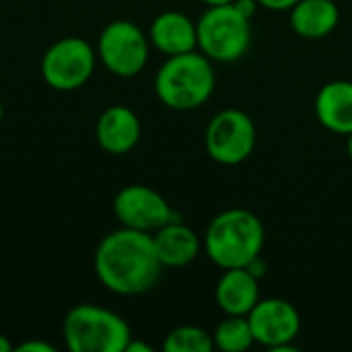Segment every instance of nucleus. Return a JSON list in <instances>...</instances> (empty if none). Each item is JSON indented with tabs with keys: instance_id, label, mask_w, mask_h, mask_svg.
<instances>
[{
	"instance_id": "obj_1",
	"label": "nucleus",
	"mask_w": 352,
	"mask_h": 352,
	"mask_svg": "<svg viewBox=\"0 0 352 352\" xmlns=\"http://www.w3.org/2000/svg\"><path fill=\"white\" fill-rule=\"evenodd\" d=\"M93 266L99 283L122 297L151 291L163 272L153 235L128 227L111 231L99 241Z\"/></svg>"
},
{
	"instance_id": "obj_2",
	"label": "nucleus",
	"mask_w": 352,
	"mask_h": 352,
	"mask_svg": "<svg viewBox=\"0 0 352 352\" xmlns=\"http://www.w3.org/2000/svg\"><path fill=\"white\" fill-rule=\"evenodd\" d=\"M266 231L258 214L245 208H229L217 214L204 233V252L223 270L248 268L260 258Z\"/></svg>"
},
{
	"instance_id": "obj_3",
	"label": "nucleus",
	"mask_w": 352,
	"mask_h": 352,
	"mask_svg": "<svg viewBox=\"0 0 352 352\" xmlns=\"http://www.w3.org/2000/svg\"><path fill=\"white\" fill-rule=\"evenodd\" d=\"M217 76L212 60L202 52L167 56L155 74V95L173 111H192L202 107L214 93Z\"/></svg>"
},
{
	"instance_id": "obj_4",
	"label": "nucleus",
	"mask_w": 352,
	"mask_h": 352,
	"mask_svg": "<svg viewBox=\"0 0 352 352\" xmlns=\"http://www.w3.org/2000/svg\"><path fill=\"white\" fill-rule=\"evenodd\" d=\"M62 334L70 352H124L132 340L122 316L93 303L72 307L64 318Z\"/></svg>"
},
{
	"instance_id": "obj_5",
	"label": "nucleus",
	"mask_w": 352,
	"mask_h": 352,
	"mask_svg": "<svg viewBox=\"0 0 352 352\" xmlns=\"http://www.w3.org/2000/svg\"><path fill=\"white\" fill-rule=\"evenodd\" d=\"M196 29L198 50L212 62H237L252 45V19L233 2L208 6L196 21Z\"/></svg>"
},
{
	"instance_id": "obj_6",
	"label": "nucleus",
	"mask_w": 352,
	"mask_h": 352,
	"mask_svg": "<svg viewBox=\"0 0 352 352\" xmlns=\"http://www.w3.org/2000/svg\"><path fill=\"white\" fill-rule=\"evenodd\" d=\"M97 66V50L82 37H62L54 41L39 64L41 78L54 91L70 93L87 85Z\"/></svg>"
},
{
	"instance_id": "obj_7",
	"label": "nucleus",
	"mask_w": 352,
	"mask_h": 352,
	"mask_svg": "<svg viewBox=\"0 0 352 352\" xmlns=\"http://www.w3.org/2000/svg\"><path fill=\"white\" fill-rule=\"evenodd\" d=\"M151 41L144 31L126 19L107 23L97 39L99 62L120 78H132L140 74L148 62Z\"/></svg>"
},
{
	"instance_id": "obj_8",
	"label": "nucleus",
	"mask_w": 352,
	"mask_h": 352,
	"mask_svg": "<svg viewBox=\"0 0 352 352\" xmlns=\"http://www.w3.org/2000/svg\"><path fill=\"white\" fill-rule=\"evenodd\" d=\"M258 132L254 120L235 107L214 113L204 132V146L212 161L221 165H239L256 148Z\"/></svg>"
},
{
	"instance_id": "obj_9",
	"label": "nucleus",
	"mask_w": 352,
	"mask_h": 352,
	"mask_svg": "<svg viewBox=\"0 0 352 352\" xmlns=\"http://www.w3.org/2000/svg\"><path fill=\"white\" fill-rule=\"evenodd\" d=\"M248 320L258 344L276 352L297 351L293 342L301 332V316L291 301L280 297L260 299Z\"/></svg>"
},
{
	"instance_id": "obj_10",
	"label": "nucleus",
	"mask_w": 352,
	"mask_h": 352,
	"mask_svg": "<svg viewBox=\"0 0 352 352\" xmlns=\"http://www.w3.org/2000/svg\"><path fill=\"white\" fill-rule=\"evenodd\" d=\"M113 214L122 227L144 231L151 235L177 219L171 204L157 190L142 184L126 186L116 194Z\"/></svg>"
},
{
	"instance_id": "obj_11",
	"label": "nucleus",
	"mask_w": 352,
	"mask_h": 352,
	"mask_svg": "<svg viewBox=\"0 0 352 352\" xmlns=\"http://www.w3.org/2000/svg\"><path fill=\"white\" fill-rule=\"evenodd\" d=\"M142 134V126L138 116L126 105L107 107L95 126V136L99 146L109 155H126L130 153Z\"/></svg>"
},
{
	"instance_id": "obj_12",
	"label": "nucleus",
	"mask_w": 352,
	"mask_h": 352,
	"mask_svg": "<svg viewBox=\"0 0 352 352\" xmlns=\"http://www.w3.org/2000/svg\"><path fill=\"white\" fill-rule=\"evenodd\" d=\"M148 41L165 56H179L198 50V29L188 14L165 10L151 23Z\"/></svg>"
},
{
	"instance_id": "obj_13",
	"label": "nucleus",
	"mask_w": 352,
	"mask_h": 352,
	"mask_svg": "<svg viewBox=\"0 0 352 352\" xmlns=\"http://www.w3.org/2000/svg\"><path fill=\"white\" fill-rule=\"evenodd\" d=\"M153 243L163 268H184L192 264L202 250L198 233L177 219L155 231Z\"/></svg>"
},
{
	"instance_id": "obj_14",
	"label": "nucleus",
	"mask_w": 352,
	"mask_h": 352,
	"mask_svg": "<svg viewBox=\"0 0 352 352\" xmlns=\"http://www.w3.org/2000/svg\"><path fill=\"white\" fill-rule=\"evenodd\" d=\"M258 276L248 268H229L217 283L214 299L225 316H248L260 301Z\"/></svg>"
},
{
	"instance_id": "obj_15",
	"label": "nucleus",
	"mask_w": 352,
	"mask_h": 352,
	"mask_svg": "<svg viewBox=\"0 0 352 352\" xmlns=\"http://www.w3.org/2000/svg\"><path fill=\"white\" fill-rule=\"evenodd\" d=\"M318 122L334 132L349 136L352 132V80H332L316 97Z\"/></svg>"
},
{
	"instance_id": "obj_16",
	"label": "nucleus",
	"mask_w": 352,
	"mask_h": 352,
	"mask_svg": "<svg viewBox=\"0 0 352 352\" xmlns=\"http://www.w3.org/2000/svg\"><path fill=\"white\" fill-rule=\"evenodd\" d=\"M293 31L303 39H324L340 23V8L334 0H299L289 10Z\"/></svg>"
},
{
	"instance_id": "obj_17",
	"label": "nucleus",
	"mask_w": 352,
	"mask_h": 352,
	"mask_svg": "<svg viewBox=\"0 0 352 352\" xmlns=\"http://www.w3.org/2000/svg\"><path fill=\"white\" fill-rule=\"evenodd\" d=\"M212 340L214 349L223 352H245L256 342L248 316H227L214 328Z\"/></svg>"
},
{
	"instance_id": "obj_18",
	"label": "nucleus",
	"mask_w": 352,
	"mask_h": 352,
	"mask_svg": "<svg viewBox=\"0 0 352 352\" xmlns=\"http://www.w3.org/2000/svg\"><path fill=\"white\" fill-rule=\"evenodd\" d=\"M165 352H212L214 340L204 328L198 326H179L165 336Z\"/></svg>"
},
{
	"instance_id": "obj_19",
	"label": "nucleus",
	"mask_w": 352,
	"mask_h": 352,
	"mask_svg": "<svg viewBox=\"0 0 352 352\" xmlns=\"http://www.w3.org/2000/svg\"><path fill=\"white\" fill-rule=\"evenodd\" d=\"M16 352H56V346L45 340H27L14 346Z\"/></svg>"
},
{
	"instance_id": "obj_20",
	"label": "nucleus",
	"mask_w": 352,
	"mask_h": 352,
	"mask_svg": "<svg viewBox=\"0 0 352 352\" xmlns=\"http://www.w3.org/2000/svg\"><path fill=\"white\" fill-rule=\"evenodd\" d=\"M258 6H264L268 10H274V12H287L291 10L299 0H256Z\"/></svg>"
},
{
	"instance_id": "obj_21",
	"label": "nucleus",
	"mask_w": 352,
	"mask_h": 352,
	"mask_svg": "<svg viewBox=\"0 0 352 352\" xmlns=\"http://www.w3.org/2000/svg\"><path fill=\"white\" fill-rule=\"evenodd\" d=\"M124 352H153V346H148L146 342H140V340H134L132 338Z\"/></svg>"
},
{
	"instance_id": "obj_22",
	"label": "nucleus",
	"mask_w": 352,
	"mask_h": 352,
	"mask_svg": "<svg viewBox=\"0 0 352 352\" xmlns=\"http://www.w3.org/2000/svg\"><path fill=\"white\" fill-rule=\"evenodd\" d=\"M10 351H14L12 342H10L6 336H2V334H0V352H10Z\"/></svg>"
},
{
	"instance_id": "obj_23",
	"label": "nucleus",
	"mask_w": 352,
	"mask_h": 352,
	"mask_svg": "<svg viewBox=\"0 0 352 352\" xmlns=\"http://www.w3.org/2000/svg\"><path fill=\"white\" fill-rule=\"evenodd\" d=\"M204 4H208V6H219V4H229V2H233V0H202Z\"/></svg>"
},
{
	"instance_id": "obj_24",
	"label": "nucleus",
	"mask_w": 352,
	"mask_h": 352,
	"mask_svg": "<svg viewBox=\"0 0 352 352\" xmlns=\"http://www.w3.org/2000/svg\"><path fill=\"white\" fill-rule=\"evenodd\" d=\"M349 140H346V153H349V157H351V161H352V132L346 136Z\"/></svg>"
},
{
	"instance_id": "obj_25",
	"label": "nucleus",
	"mask_w": 352,
	"mask_h": 352,
	"mask_svg": "<svg viewBox=\"0 0 352 352\" xmlns=\"http://www.w3.org/2000/svg\"><path fill=\"white\" fill-rule=\"evenodd\" d=\"M2 116H4V105H2V99H0V122H2Z\"/></svg>"
}]
</instances>
